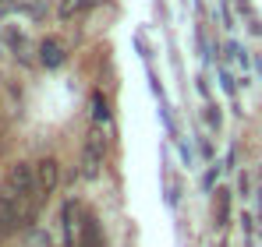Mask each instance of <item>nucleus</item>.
Here are the masks:
<instances>
[{"instance_id": "obj_1", "label": "nucleus", "mask_w": 262, "mask_h": 247, "mask_svg": "<svg viewBox=\"0 0 262 247\" xmlns=\"http://www.w3.org/2000/svg\"><path fill=\"white\" fill-rule=\"evenodd\" d=\"M43 191L36 180V166L32 163H14L11 173L0 184V240L32 226V219L43 208Z\"/></svg>"}, {"instance_id": "obj_2", "label": "nucleus", "mask_w": 262, "mask_h": 247, "mask_svg": "<svg viewBox=\"0 0 262 247\" xmlns=\"http://www.w3.org/2000/svg\"><path fill=\"white\" fill-rule=\"evenodd\" d=\"M64 247H106L99 219L75 202L64 205Z\"/></svg>"}, {"instance_id": "obj_3", "label": "nucleus", "mask_w": 262, "mask_h": 247, "mask_svg": "<svg viewBox=\"0 0 262 247\" xmlns=\"http://www.w3.org/2000/svg\"><path fill=\"white\" fill-rule=\"evenodd\" d=\"M103 156H106L103 134H89L85 145H82V173H85V177H96L99 166H103Z\"/></svg>"}, {"instance_id": "obj_4", "label": "nucleus", "mask_w": 262, "mask_h": 247, "mask_svg": "<svg viewBox=\"0 0 262 247\" xmlns=\"http://www.w3.org/2000/svg\"><path fill=\"white\" fill-rule=\"evenodd\" d=\"M36 180H39L43 198H50V194L57 191V184H60V163H57V159H39V163H36Z\"/></svg>"}, {"instance_id": "obj_5", "label": "nucleus", "mask_w": 262, "mask_h": 247, "mask_svg": "<svg viewBox=\"0 0 262 247\" xmlns=\"http://www.w3.org/2000/svg\"><path fill=\"white\" fill-rule=\"evenodd\" d=\"M4 42L11 46V53H14V57H18L21 64H29V60H32V57H29V53H32V46H29V39H25L21 32H14V29H7V32H4Z\"/></svg>"}, {"instance_id": "obj_6", "label": "nucleus", "mask_w": 262, "mask_h": 247, "mask_svg": "<svg viewBox=\"0 0 262 247\" xmlns=\"http://www.w3.org/2000/svg\"><path fill=\"white\" fill-rule=\"evenodd\" d=\"M39 64H43V67H60V64H64V46L57 39H46L43 46H39Z\"/></svg>"}, {"instance_id": "obj_7", "label": "nucleus", "mask_w": 262, "mask_h": 247, "mask_svg": "<svg viewBox=\"0 0 262 247\" xmlns=\"http://www.w3.org/2000/svg\"><path fill=\"white\" fill-rule=\"evenodd\" d=\"M18 11L29 14L32 21H43L46 14H50V0H18Z\"/></svg>"}, {"instance_id": "obj_8", "label": "nucleus", "mask_w": 262, "mask_h": 247, "mask_svg": "<svg viewBox=\"0 0 262 247\" xmlns=\"http://www.w3.org/2000/svg\"><path fill=\"white\" fill-rule=\"evenodd\" d=\"M85 4H89V0H60V18H71V14H78Z\"/></svg>"}, {"instance_id": "obj_9", "label": "nucleus", "mask_w": 262, "mask_h": 247, "mask_svg": "<svg viewBox=\"0 0 262 247\" xmlns=\"http://www.w3.org/2000/svg\"><path fill=\"white\" fill-rule=\"evenodd\" d=\"M29 247H53V244H50V237H46L43 230H32V237H29Z\"/></svg>"}]
</instances>
